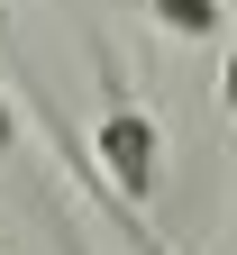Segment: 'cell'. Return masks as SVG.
<instances>
[{"label": "cell", "instance_id": "cell-1", "mask_svg": "<svg viewBox=\"0 0 237 255\" xmlns=\"http://www.w3.org/2000/svg\"><path fill=\"white\" fill-rule=\"evenodd\" d=\"M100 119H91V155H100V182H110V210H155V191H164V119L128 91L119 73V55L100 46Z\"/></svg>", "mask_w": 237, "mask_h": 255}, {"label": "cell", "instance_id": "cell-2", "mask_svg": "<svg viewBox=\"0 0 237 255\" xmlns=\"http://www.w3.org/2000/svg\"><path fill=\"white\" fill-rule=\"evenodd\" d=\"M146 9H155V27H164V37H192V46L228 37V0H146Z\"/></svg>", "mask_w": 237, "mask_h": 255}, {"label": "cell", "instance_id": "cell-3", "mask_svg": "<svg viewBox=\"0 0 237 255\" xmlns=\"http://www.w3.org/2000/svg\"><path fill=\"white\" fill-rule=\"evenodd\" d=\"M219 119H228V146H237V37L219 46Z\"/></svg>", "mask_w": 237, "mask_h": 255}, {"label": "cell", "instance_id": "cell-4", "mask_svg": "<svg viewBox=\"0 0 237 255\" xmlns=\"http://www.w3.org/2000/svg\"><path fill=\"white\" fill-rule=\"evenodd\" d=\"M9 155H18V101L0 91V164H9Z\"/></svg>", "mask_w": 237, "mask_h": 255}, {"label": "cell", "instance_id": "cell-5", "mask_svg": "<svg viewBox=\"0 0 237 255\" xmlns=\"http://www.w3.org/2000/svg\"><path fill=\"white\" fill-rule=\"evenodd\" d=\"M228 18H237V0H228Z\"/></svg>", "mask_w": 237, "mask_h": 255}]
</instances>
